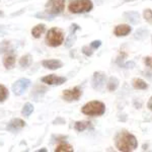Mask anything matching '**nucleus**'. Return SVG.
I'll return each mask as SVG.
<instances>
[{
    "label": "nucleus",
    "mask_w": 152,
    "mask_h": 152,
    "mask_svg": "<svg viewBox=\"0 0 152 152\" xmlns=\"http://www.w3.org/2000/svg\"><path fill=\"white\" fill-rule=\"evenodd\" d=\"M116 147L119 151L122 152H131L136 150L138 147V141L133 134L127 131L120 132L115 139Z\"/></svg>",
    "instance_id": "obj_1"
},
{
    "label": "nucleus",
    "mask_w": 152,
    "mask_h": 152,
    "mask_svg": "<svg viewBox=\"0 0 152 152\" xmlns=\"http://www.w3.org/2000/svg\"><path fill=\"white\" fill-rule=\"evenodd\" d=\"M81 112L84 115L91 117H99L104 114L105 112V105L104 102L94 100V102H89L86 104L82 107Z\"/></svg>",
    "instance_id": "obj_2"
},
{
    "label": "nucleus",
    "mask_w": 152,
    "mask_h": 152,
    "mask_svg": "<svg viewBox=\"0 0 152 152\" xmlns=\"http://www.w3.org/2000/svg\"><path fill=\"white\" fill-rule=\"evenodd\" d=\"M64 42V34L61 29L57 28H53L49 29L47 36H46V44L50 47H59Z\"/></svg>",
    "instance_id": "obj_3"
},
{
    "label": "nucleus",
    "mask_w": 152,
    "mask_h": 152,
    "mask_svg": "<svg viewBox=\"0 0 152 152\" xmlns=\"http://www.w3.org/2000/svg\"><path fill=\"white\" fill-rule=\"evenodd\" d=\"M68 8L71 13H84L94 8V3L91 0H73Z\"/></svg>",
    "instance_id": "obj_4"
},
{
    "label": "nucleus",
    "mask_w": 152,
    "mask_h": 152,
    "mask_svg": "<svg viewBox=\"0 0 152 152\" xmlns=\"http://www.w3.org/2000/svg\"><path fill=\"white\" fill-rule=\"evenodd\" d=\"M46 13L51 15H58L62 13L65 8V0H49L45 5Z\"/></svg>",
    "instance_id": "obj_5"
},
{
    "label": "nucleus",
    "mask_w": 152,
    "mask_h": 152,
    "mask_svg": "<svg viewBox=\"0 0 152 152\" xmlns=\"http://www.w3.org/2000/svg\"><path fill=\"white\" fill-rule=\"evenodd\" d=\"M29 85H31V80L26 78H21L12 84V91L15 95H21L28 90Z\"/></svg>",
    "instance_id": "obj_6"
},
{
    "label": "nucleus",
    "mask_w": 152,
    "mask_h": 152,
    "mask_svg": "<svg viewBox=\"0 0 152 152\" xmlns=\"http://www.w3.org/2000/svg\"><path fill=\"white\" fill-rule=\"evenodd\" d=\"M105 80H107V74L102 71H97L94 73L91 80V85L95 90H102V87L104 86Z\"/></svg>",
    "instance_id": "obj_7"
},
{
    "label": "nucleus",
    "mask_w": 152,
    "mask_h": 152,
    "mask_svg": "<svg viewBox=\"0 0 152 152\" xmlns=\"http://www.w3.org/2000/svg\"><path fill=\"white\" fill-rule=\"evenodd\" d=\"M81 95H82V91L79 87H74L72 89H66L62 94L63 99L68 102H76V100H78L81 97Z\"/></svg>",
    "instance_id": "obj_8"
},
{
    "label": "nucleus",
    "mask_w": 152,
    "mask_h": 152,
    "mask_svg": "<svg viewBox=\"0 0 152 152\" xmlns=\"http://www.w3.org/2000/svg\"><path fill=\"white\" fill-rule=\"evenodd\" d=\"M65 77H60V76H57L55 74H50L42 78V82L46 83L48 85H61L65 83Z\"/></svg>",
    "instance_id": "obj_9"
},
{
    "label": "nucleus",
    "mask_w": 152,
    "mask_h": 152,
    "mask_svg": "<svg viewBox=\"0 0 152 152\" xmlns=\"http://www.w3.org/2000/svg\"><path fill=\"white\" fill-rule=\"evenodd\" d=\"M26 126V122L21 119H13L11 120L10 122L7 125V130L8 131H11V132H15V131H18V130L23 129V127Z\"/></svg>",
    "instance_id": "obj_10"
},
{
    "label": "nucleus",
    "mask_w": 152,
    "mask_h": 152,
    "mask_svg": "<svg viewBox=\"0 0 152 152\" xmlns=\"http://www.w3.org/2000/svg\"><path fill=\"white\" fill-rule=\"evenodd\" d=\"M78 29H80L79 26L76 23H73L71 24L70 26V35L69 37L67 38V40L65 42V47L66 48H70L71 46H73V44H74V42L76 41V36H75V31H78Z\"/></svg>",
    "instance_id": "obj_11"
},
{
    "label": "nucleus",
    "mask_w": 152,
    "mask_h": 152,
    "mask_svg": "<svg viewBox=\"0 0 152 152\" xmlns=\"http://www.w3.org/2000/svg\"><path fill=\"white\" fill-rule=\"evenodd\" d=\"M43 66L47 69L50 70H56L59 69L63 66V63L60 60H56V59H51V60H44L43 61Z\"/></svg>",
    "instance_id": "obj_12"
},
{
    "label": "nucleus",
    "mask_w": 152,
    "mask_h": 152,
    "mask_svg": "<svg viewBox=\"0 0 152 152\" xmlns=\"http://www.w3.org/2000/svg\"><path fill=\"white\" fill-rule=\"evenodd\" d=\"M132 31V28L128 24H119L116 26L114 33L117 37H125L128 36Z\"/></svg>",
    "instance_id": "obj_13"
},
{
    "label": "nucleus",
    "mask_w": 152,
    "mask_h": 152,
    "mask_svg": "<svg viewBox=\"0 0 152 152\" xmlns=\"http://www.w3.org/2000/svg\"><path fill=\"white\" fill-rule=\"evenodd\" d=\"M124 18L125 19H127L128 21H130L131 23L136 24L139 23V18H140V15L137 11H128L124 13Z\"/></svg>",
    "instance_id": "obj_14"
},
{
    "label": "nucleus",
    "mask_w": 152,
    "mask_h": 152,
    "mask_svg": "<svg viewBox=\"0 0 152 152\" xmlns=\"http://www.w3.org/2000/svg\"><path fill=\"white\" fill-rule=\"evenodd\" d=\"M46 31V26L44 23H41V24H38L36 26L35 28L31 29V36L34 37L35 39H39L41 38V36L45 33Z\"/></svg>",
    "instance_id": "obj_15"
},
{
    "label": "nucleus",
    "mask_w": 152,
    "mask_h": 152,
    "mask_svg": "<svg viewBox=\"0 0 152 152\" xmlns=\"http://www.w3.org/2000/svg\"><path fill=\"white\" fill-rule=\"evenodd\" d=\"M132 85H133L135 89H140V90L147 89V87H148V84L143 79H141V78H135V79H133Z\"/></svg>",
    "instance_id": "obj_16"
},
{
    "label": "nucleus",
    "mask_w": 152,
    "mask_h": 152,
    "mask_svg": "<svg viewBox=\"0 0 152 152\" xmlns=\"http://www.w3.org/2000/svg\"><path fill=\"white\" fill-rule=\"evenodd\" d=\"M15 64V57L13 55H7L3 59V65L6 69H11Z\"/></svg>",
    "instance_id": "obj_17"
},
{
    "label": "nucleus",
    "mask_w": 152,
    "mask_h": 152,
    "mask_svg": "<svg viewBox=\"0 0 152 152\" xmlns=\"http://www.w3.org/2000/svg\"><path fill=\"white\" fill-rule=\"evenodd\" d=\"M90 125H91V123H90L89 121H79L75 123L74 128L76 131L82 132V131H84V130H86L87 128H89Z\"/></svg>",
    "instance_id": "obj_18"
},
{
    "label": "nucleus",
    "mask_w": 152,
    "mask_h": 152,
    "mask_svg": "<svg viewBox=\"0 0 152 152\" xmlns=\"http://www.w3.org/2000/svg\"><path fill=\"white\" fill-rule=\"evenodd\" d=\"M31 62H33V58H31V56L29 55V54H28V55H24L20 58V60H19V65L23 68H26L31 64Z\"/></svg>",
    "instance_id": "obj_19"
},
{
    "label": "nucleus",
    "mask_w": 152,
    "mask_h": 152,
    "mask_svg": "<svg viewBox=\"0 0 152 152\" xmlns=\"http://www.w3.org/2000/svg\"><path fill=\"white\" fill-rule=\"evenodd\" d=\"M119 83L120 82H119V80H118V78L112 76L109 79V82H107V89H109L110 91H115L118 88V86H119Z\"/></svg>",
    "instance_id": "obj_20"
},
{
    "label": "nucleus",
    "mask_w": 152,
    "mask_h": 152,
    "mask_svg": "<svg viewBox=\"0 0 152 152\" xmlns=\"http://www.w3.org/2000/svg\"><path fill=\"white\" fill-rule=\"evenodd\" d=\"M147 36H148V31L144 28H141L137 29L134 37H135V39H137V40H144Z\"/></svg>",
    "instance_id": "obj_21"
},
{
    "label": "nucleus",
    "mask_w": 152,
    "mask_h": 152,
    "mask_svg": "<svg viewBox=\"0 0 152 152\" xmlns=\"http://www.w3.org/2000/svg\"><path fill=\"white\" fill-rule=\"evenodd\" d=\"M74 149L72 148V146L69 145L67 143H61L56 147L55 151L56 152H64V151H73Z\"/></svg>",
    "instance_id": "obj_22"
},
{
    "label": "nucleus",
    "mask_w": 152,
    "mask_h": 152,
    "mask_svg": "<svg viewBox=\"0 0 152 152\" xmlns=\"http://www.w3.org/2000/svg\"><path fill=\"white\" fill-rule=\"evenodd\" d=\"M33 112H34V105L31 104H29V102H28V104H26L23 105V111H21V113H23V115L24 117H28Z\"/></svg>",
    "instance_id": "obj_23"
},
{
    "label": "nucleus",
    "mask_w": 152,
    "mask_h": 152,
    "mask_svg": "<svg viewBox=\"0 0 152 152\" xmlns=\"http://www.w3.org/2000/svg\"><path fill=\"white\" fill-rule=\"evenodd\" d=\"M8 96V90L4 85L0 84V102H3Z\"/></svg>",
    "instance_id": "obj_24"
},
{
    "label": "nucleus",
    "mask_w": 152,
    "mask_h": 152,
    "mask_svg": "<svg viewBox=\"0 0 152 152\" xmlns=\"http://www.w3.org/2000/svg\"><path fill=\"white\" fill-rule=\"evenodd\" d=\"M9 48H10V43L8 41H3L2 43H0V54L7 52Z\"/></svg>",
    "instance_id": "obj_25"
},
{
    "label": "nucleus",
    "mask_w": 152,
    "mask_h": 152,
    "mask_svg": "<svg viewBox=\"0 0 152 152\" xmlns=\"http://www.w3.org/2000/svg\"><path fill=\"white\" fill-rule=\"evenodd\" d=\"M143 16H144V18H145V20L151 23L152 21V10L151 9H149V8L145 9L143 12Z\"/></svg>",
    "instance_id": "obj_26"
},
{
    "label": "nucleus",
    "mask_w": 152,
    "mask_h": 152,
    "mask_svg": "<svg viewBox=\"0 0 152 152\" xmlns=\"http://www.w3.org/2000/svg\"><path fill=\"white\" fill-rule=\"evenodd\" d=\"M36 18L47 19V20H52V19L54 18V15H51V14H48V13H37Z\"/></svg>",
    "instance_id": "obj_27"
},
{
    "label": "nucleus",
    "mask_w": 152,
    "mask_h": 152,
    "mask_svg": "<svg viewBox=\"0 0 152 152\" xmlns=\"http://www.w3.org/2000/svg\"><path fill=\"white\" fill-rule=\"evenodd\" d=\"M94 49H92L91 47H89V46H84V47L82 48V53L84 54V55H86V56H91L92 55V53H94Z\"/></svg>",
    "instance_id": "obj_28"
},
{
    "label": "nucleus",
    "mask_w": 152,
    "mask_h": 152,
    "mask_svg": "<svg viewBox=\"0 0 152 152\" xmlns=\"http://www.w3.org/2000/svg\"><path fill=\"white\" fill-rule=\"evenodd\" d=\"M144 63L147 67H149L152 70V57H145L144 58Z\"/></svg>",
    "instance_id": "obj_29"
},
{
    "label": "nucleus",
    "mask_w": 152,
    "mask_h": 152,
    "mask_svg": "<svg viewBox=\"0 0 152 152\" xmlns=\"http://www.w3.org/2000/svg\"><path fill=\"white\" fill-rule=\"evenodd\" d=\"M100 45H102V42H100L99 40L97 41H94L91 44H90V47H91L92 49H97L100 47Z\"/></svg>",
    "instance_id": "obj_30"
},
{
    "label": "nucleus",
    "mask_w": 152,
    "mask_h": 152,
    "mask_svg": "<svg viewBox=\"0 0 152 152\" xmlns=\"http://www.w3.org/2000/svg\"><path fill=\"white\" fill-rule=\"evenodd\" d=\"M147 107H148V109L152 112V95H151L150 99H149L148 102H147Z\"/></svg>",
    "instance_id": "obj_31"
},
{
    "label": "nucleus",
    "mask_w": 152,
    "mask_h": 152,
    "mask_svg": "<svg viewBox=\"0 0 152 152\" xmlns=\"http://www.w3.org/2000/svg\"><path fill=\"white\" fill-rule=\"evenodd\" d=\"M3 26H0V37H2V36H4L6 34V31L3 29Z\"/></svg>",
    "instance_id": "obj_32"
},
{
    "label": "nucleus",
    "mask_w": 152,
    "mask_h": 152,
    "mask_svg": "<svg viewBox=\"0 0 152 152\" xmlns=\"http://www.w3.org/2000/svg\"><path fill=\"white\" fill-rule=\"evenodd\" d=\"M2 15H3V12H2V11H0V16H2Z\"/></svg>",
    "instance_id": "obj_33"
},
{
    "label": "nucleus",
    "mask_w": 152,
    "mask_h": 152,
    "mask_svg": "<svg viewBox=\"0 0 152 152\" xmlns=\"http://www.w3.org/2000/svg\"><path fill=\"white\" fill-rule=\"evenodd\" d=\"M125 1H132V0H125Z\"/></svg>",
    "instance_id": "obj_34"
}]
</instances>
